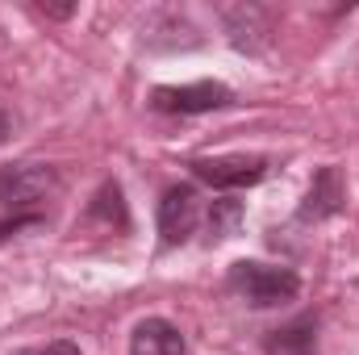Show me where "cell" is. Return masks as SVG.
Listing matches in <instances>:
<instances>
[{
    "instance_id": "cell-1",
    "label": "cell",
    "mask_w": 359,
    "mask_h": 355,
    "mask_svg": "<svg viewBox=\"0 0 359 355\" xmlns=\"http://www.w3.org/2000/svg\"><path fill=\"white\" fill-rule=\"evenodd\" d=\"M230 288L255 305V309H271V305H284L301 293V280L292 267H276V264H255V260H238L230 267Z\"/></svg>"
},
{
    "instance_id": "cell-2",
    "label": "cell",
    "mask_w": 359,
    "mask_h": 355,
    "mask_svg": "<svg viewBox=\"0 0 359 355\" xmlns=\"http://www.w3.org/2000/svg\"><path fill=\"white\" fill-rule=\"evenodd\" d=\"M59 188V176L50 163H8L0 168V205L4 209H29L46 201Z\"/></svg>"
},
{
    "instance_id": "cell-3",
    "label": "cell",
    "mask_w": 359,
    "mask_h": 355,
    "mask_svg": "<svg viewBox=\"0 0 359 355\" xmlns=\"http://www.w3.org/2000/svg\"><path fill=\"white\" fill-rule=\"evenodd\" d=\"M234 100V92L226 84H213V80H201V84H184V88H155L151 105L159 113H180V117H192V113H213V109H226Z\"/></svg>"
},
{
    "instance_id": "cell-4",
    "label": "cell",
    "mask_w": 359,
    "mask_h": 355,
    "mask_svg": "<svg viewBox=\"0 0 359 355\" xmlns=\"http://www.w3.org/2000/svg\"><path fill=\"white\" fill-rule=\"evenodd\" d=\"M192 176L213 188H247L268 176V159L259 155H222V159H192Z\"/></svg>"
},
{
    "instance_id": "cell-5",
    "label": "cell",
    "mask_w": 359,
    "mask_h": 355,
    "mask_svg": "<svg viewBox=\"0 0 359 355\" xmlns=\"http://www.w3.org/2000/svg\"><path fill=\"white\" fill-rule=\"evenodd\" d=\"M196 217H201V201L188 184L168 188L163 201H159V234H163V247H180L188 243V234L196 230Z\"/></svg>"
},
{
    "instance_id": "cell-6",
    "label": "cell",
    "mask_w": 359,
    "mask_h": 355,
    "mask_svg": "<svg viewBox=\"0 0 359 355\" xmlns=\"http://www.w3.org/2000/svg\"><path fill=\"white\" fill-rule=\"evenodd\" d=\"M184 335L168 318H142L130 335V355H184Z\"/></svg>"
},
{
    "instance_id": "cell-7",
    "label": "cell",
    "mask_w": 359,
    "mask_h": 355,
    "mask_svg": "<svg viewBox=\"0 0 359 355\" xmlns=\"http://www.w3.org/2000/svg\"><path fill=\"white\" fill-rule=\"evenodd\" d=\"M343 209V180L334 168H322L313 184H309V192H305V205H301V217L305 222H322V217H330V213H339Z\"/></svg>"
},
{
    "instance_id": "cell-8",
    "label": "cell",
    "mask_w": 359,
    "mask_h": 355,
    "mask_svg": "<svg viewBox=\"0 0 359 355\" xmlns=\"http://www.w3.org/2000/svg\"><path fill=\"white\" fill-rule=\"evenodd\" d=\"M226 17V29H230V38H234V46L238 51H259L264 46V38H268V13L264 8H255V4H238V8H226L222 13Z\"/></svg>"
},
{
    "instance_id": "cell-9",
    "label": "cell",
    "mask_w": 359,
    "mask_h": 355,
    "mask_svg": "<svg viewBox=\"0 0 359 355\" xmlns=\"http://www.w3.org/2000/svg\"><path fill=\"white\" fill-rule=\"evenodd\" d=\"M318 322L313 318H301L284 330H276L268 339V355H318Z\"/></svg>"
},
{
    "instance_id": "cell-10",
    "label": "cell",
    "mask_w": 359,
    "mask_h": 355,
    "mask_svg": "<svg viewBox=\"0 0 359 355\" xmlns=\"http://www.w3.org/2000/svg\"><path fill=\"white\" fill-rule=\"evenodd\" d=\"M238 217H243L238 201H213V209H209V234L213 239H230L234 226H238Z\"/></svg>"
},
{
    "instance_id": "cell-11",
    "label": "cell",
    "mask_w": 359,
    "mask_h": 355,
    "mask_svg": "<svg viewBox=\"0 0 359 355\" xmlns=\"http://www.w3.org/2000/svg\"><path fill=\"white\" fill-rule=\"evenodd\" d=\"M92 217H104L109 226H113V222H117V226H126V205H121V188H117V184H104V188L96 192Z\"/></svg>"
},
{
    "instance_id": "cell-12",
    "label": "cell",
    "mask_w": 359,
    "mask_h": 355,
    "mask_svg": "<svg viewBox=\"0 0 359 355\" xmlns=\"http://www.w3.org/2000/svg\"><path fill=\"white\" fill-rule=\"evenodd\" d=\"M17 355H80L76 343H67V339H59V343H46V347H29V351H17Z\"/></svg>"
},
{
    "instance_id": "cell-13",
    "label": "cell",
    "mask_w": 359,
    "mask_h": 355,
    "mask_svg": "<svg viewBox=\"0 0 359 355\" xmlns=\"http://www.w3.org/2000/svg\"><path fill=\"white\" fill-rule=\"evenodd\" d=\"M8 134H13V121H8V113H4V109H0V142H4V138H8Z\"/></svg>"
}]
</instances>
